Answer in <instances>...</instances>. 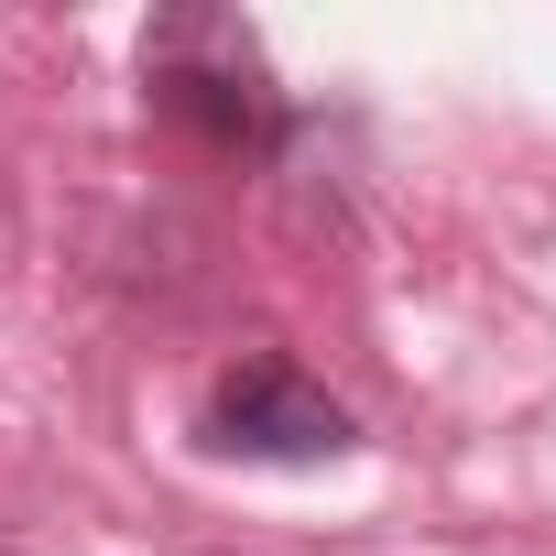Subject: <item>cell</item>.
I'll return each mask as SVG.
<instances>
[{"label": "cell", "instance_id": "obj_1", "mask_svg": "<svg viewBox=\"0 0 556 556\" xmlns=\"http://www.w3.org/2000/svg\"><path fill=\"white\" fill-rule=\"evenodd\" d=\"M153 99H164L175 121H197L207 142H229V153H262L273 131H285V99H273L251 34L218 23V12H175V23H153Z\"/></svg>", "mask_w": 556, "mask_h": 556}, {"label": "cell", "instance_id": "obj_2", "mask_svg": "<svg viewBox=\"0 0 556 556\" xmlns=\"http://www.w3.org/2000/svg\"><path fill=\"white\" fill-rule=\"evenodd\" d=\"M207 437L229 458H339L361 426L339 393H317L295 361H229L207 393Z\"/></svg>", "mask_w": 556, "mask_h": 556}]
</instances>
